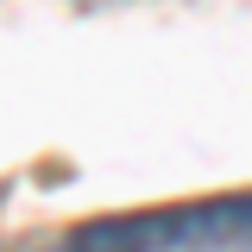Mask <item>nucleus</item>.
<instances>
[{
    "label": "nucleus",
    "mask_w": 252,
    "mask_h": 252,
    "mask_svg": "<svg viewBox=\"0 0 252 252\" xmlns=\"http://www.w3.org/2000/svg\"><path fill=\"white\" fill-rule=\"evenodd\" d=\"M51 252H252V189L69 227Z\"/></svg>",
    "instance_id": "nucleus-1"
},
{
    "label": "nucleus",
    "mask_w": 252,
    "mask_h": 252,
    "mask_svg": "<svg viewBox=\"0 0 252 252\" xmlns=\"http://www.w3.org/2000/svg\"><path fill=\"white\" fill-rule=\"evenodd\" d=\"M82 6H94V0H82Z\"/></svg>",
    "instance_id": "nucleus-2"
}]
</instances>
